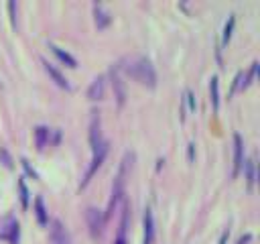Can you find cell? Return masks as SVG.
I'll use <instances>...</instances> for the list:
<instances>
[{
	"mask_svg": "<svg viewBox=\"0 0 260 244\" xmlns=\"http://www.w3.org/2000/svg\"><path fill=\"white\" fill-rule=\"evenodd\" d=\"M89 144H91V165L85 173V179L81 181V187H85L89 183V179L93 177V173L100 169L106 152H108V142L104 140L102 136V130H100V116L98 112H91V122H89Z\"/></svg>",
	"mask_w": 260,
	"mask_h": 244,
	"instance_id": "cell-1",
	"label": "cell"
},
{
	"mask_svg": "<svg viewBox=\"0 0 260 244\" xmlns=\"http://www.w3.org/2000/svg\"><path fill=\"white\" fill-rule=\"evenodd\" d=\"M120 69H124L126 75H130L134 81H138L144 87H154L156 85L154 67L146 57H132V59L126 61V65H120Z\"/></svg>",
	"mask_w": 260,
	"mask_h": 244,
	"instance_id": "cell-2",
	"label": "cell"
},
{
	"mask_svg": "<svg viewBox=\"0 0 260 244\" xmlns=\"http://www.w3.org/2000/svg\"><path fill=\"white\" fill-rule=\"evenodd\" d=\"M124 175H126V161L122 163L120 173H118V177H116V183H114V187H112V197H110L108 211H106V216H104V218H110V216L114 214V209L118 207V201H120V199H122V195H124Z\"/></svg>",
	"mask_w": 260,
	"mask_h": 244,
	"instance_id": "cell-3",
	"label": "cell"
},
{
	"mask_svg": "<svg viewBox=\"0 0 260 244\" xmlns=\"http://www.w3.org/2000/svg\"><path fill=\"white\" fill-rule=\"evenodd\" d=\"M87 226H89V234H91V238L93 240H98L102 234H104V226H106V218H104V214L100 211V209H95V207H89L87 209Z\"/></svg>",
	"mask_w": 260,
	"mask_h": 244,
	"instance_id": "cell-4",
	"label": "cell"
},
{
	"mask_svg": "<svg viewBox=\"0 0 260 244\" xmlns=\"http://www.w3.org/2000/svg\"><path fill=\"white\" fill-rule=\"evenodd\" d=\"M49 244H71L69 232L61 220H53L49 228Z\"/></svg>",
	"mask_w": 260,
	"mask_h": 244,
	"instance_id": "cell-5",
	"label": "cell"
},
{
	"mask_svg": "<svg viewBox=\"0 0 260 244\" xmlns=\"http://www.w3.org/2000/svg\"><path fill=\"white\" fill-rule=\"evenodd\" d=\"M0 238L8 240L10 244H18V222L12 216H8L0 222Z\"/></svg>",
	"mask_w": 260,
	"mask_h": 244,
	"instance_id": "cell-6",
	"label": "cell"
},
{
	"mask_svg": "<svg viewBox=\"0 0 260 244\" xmlns=\"http://www.w3.org/2000/svg\"><path fill=\"white\" fill-rule=\"evenodd\" d=\"M112 83H114V89H116L118 106H124V100H126V89H124V83H122V77H120V65L112 67Z\"/></svg>",
	"mask_w": 260,
	"mask_h": 244,
	"instance_id": "cell-7",
	"label": "cell"
},
{
	"mask_svg": "<svg viewBox=\"0 0 260 244\" xmlns=\"http://www.w3.org/2000/svg\"><path fill=\"white\" fill-rule=\"evenodd\" d=\"M242 150H244V144H242V138L240 134H234V169H232V177H238L240 169H242Z\"/></svg>",
	"mask_w": 260,
	"mask_h": 244,
	"instance_id": "cell-8",
	"label": "cell"
},
{
	"mask_svg": "<svg viewBox=\"0 0 260 244\" xmlns=\"http://www.w3.org/2000/svg\"><path fill=\"white\" fill-rule=\"evenodd\" d=\"M43 65H45V71L51 75V79H53V81H55L59 87H63V89H69V83H67V79L61 75V71H59V69H55V65H53V63H49V61H45V59H43Z\"/></svg>",
	"mask_w": 260,
	"mask_h": 244,
	"instance_id": "cell-9",
	"label": "cell"
},
{
	"mask_svg": "<svg viewBox=\"0 0 260 244\" xmlns=\"http://www.w3.org/2000/svg\"><path fill=\"white\" fill-rule=\"evenodd\" d=\"M152 238H154V222H152L150 209H146L144 211V238H142V244H152Z\"/></svg>",
	"mask_w": 260,
	"mask_h": 244,
	"instance_id": "cell-10",
	"label": "cell"
},
{
	"mask_svg": "<svg viewBox=\"0 0 260 244\" xmlns=\"http://www.w3.org/2000/svg\"><path fill=\"white\" fill-rule=\"evenodd\" d=\"M93 14H95V24H98V28H106L108 24H110V12L102 6V4H95L93 6Z\"/></svg>",
	"mask_w": 260,
	"mask_h": 244,
	"instance_id": "cell-11",
	"label": "cell"
},
{
	"mask_svg": "<svg viewBox=\"0 0 260 244\" xmlns=\"http://www.w3.org/2000/svg\"><path fill=\"white\" fill-rule=\"evenodd\" d=\"M87 98L89 100H102L104 98V77H95L91 85L87 87Z\"/></svg>",
	"mask_w": 260,
	"mask_h": 244,
	"instance_id": "cell-12",
	"label": "cell"
},
{
	"mask_svg": "<svg viewBox=\"0 0 260 244\" xmlns=\"http://www.w3.org/2000/svg\"><path fill=\"white\" fill-rule=\"evenodd\" d=\"M49 138H51V130L47 126H37L35 128V140H37V148L39 150H43L49 144Z\"/></svg>",
	"mask_w": 260,
	"mask_h": 244,
	"instance_id": "cell-13",
	"label": "cell"
},
{
	"mask_svg": "<svg viewBox=\"0 0 260 244\" xmlns=\"http://www.w3.org/2000/svg\"><path fill=\"white\" fill-rule=\"evenodd\" d=\"M51 51H53V53H55V55H57V57H59L63 63H67L69 67H77V61H75V59H73V57H71L67 51H61L57 45H51Z\"/></svg>",
	"mask_w": 260,
	"mask_h": 244,
	"instance_id": "cell-14",
	"label": "cell"
},
{
	"mask_svg": "<svg viewBox=\"0 0 260 244\" xmlns=\"http://www.w3.org/2000/svg\"><path fill=\"white\" fill-rule=\"evenodd\" d=\"M35 211H37V220L39 224H47V209H45V203H43V197H37L35 199Z\"/></svg>",
	"mask_w": 260,
	"mask_h": 244,
	"instance_id": "cell-15",
	"label": "cell"
},
{
	"mask_svg": "<svg viewBox=\"0 0 260 244\" xmlns=\"http://www.w3.org/2000/svg\"><path fill=\"white\" fill-rule=\"evenodd\" d=\"M209 96H211V104H213V110L219 108V92H217V77H211L209 81Z\"/></svg>",
	"mask_w": 260,
	"mask_h": 244,
	"instance_id": "cell-16",
	"label": "cell"
},
{
	"mask_svg": "<svg viewBox=\"0 0 260 244\" xmlns=\"http://www.w3.org/2000/svg\"><path fill=\"white\" fill-rule=\"evenodd\" d=\"M126 220H128V214L124 211L122 222H120V230H118V236H116L114 244H126Z\"/></svg>",
	"mask_w": 260,
	"mask_h": 244,
	"instance_id": "cell-17",
	"label": "cell"
},
{
	"mask_svg": "<svg viewBox=\"0 0 260 244\" xmlns=\"http://www.w3.org/2000/svg\"><path fill=\"white\" fill-rule=\"evenodd\" d=\"M234 22H236V18H234V16H230V18H228V22H225V28H223L221 47H225V45H228V41H230V37H232V28H234Z\"/></svg>",
	"mask_w": 260,
	"mask_h": 244,
	"instance_id": "cell-18",
	"label": "cell"
},
{
	"mask_svg": "<svg viewBox=\"0 0 260 244\" xmlns=\"http://www.w3.org/2000/svg\"><path fill=\"white\" fill-rule=\"evenodd\" d=\"M18 189H20V201H22V207H26V205H28V189H26V185H24L22 179L18 181Z\"/></svg>",
	"mask_w": 260,
	"mask_h": 244,
	"instance_id": "cell-19",
	"label": "cell"
},
{
	"mask_svg": "<svg viewBox=\"0 0 260 244\" xmlns=\"http://www.w3.org/2000/svg\"><path fill=\"white\" fill-rule=\"evenodd\" d=\"M246 175H248V185L252 187L254 185V161L246 163Z\"/></svg>",
	"mask_w": 260,
	"mask_h": 244,
	"instance_id": "cell-20",
	"label": "cell"
}]
</instances>
